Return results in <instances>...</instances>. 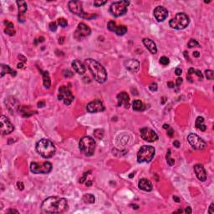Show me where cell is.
Segmentation results:
<instances>
[{
	"mask_svg": "<svg viewBox=\"0 0 214 214\" xmlns=\"http://www.w3.org/2000/svg\"><path fill=\"white\" fill-rule=\"evenodd\" d=\"M132 107H133V110H137V111L143 110L145 109V105L143 104V102L141 101H140V100H136V101H133Z\"/></svg>",
	"mask_w": 214,
	"mask_h": 214,
	"instance_id": "obj_31",
	"label": "cell"
},
{
	"mask_svg": "<svg viewBox=\"0 0 214 214\" xmlns=\"http://www.w3.org/2000/svg\"><path fill=\"white\" fill-rule=\"evenodd\" d=\"M173 134H174V130H173V129H172V128L169 127V130H167V135L170 136V137H172V136H173Z\"/></svg>",
	"mask_w": 214,
	"mask_h": 214,
	"instance_id": "obj_46",
	"label": "cell"
},
{
	"mask_svg": "<svg viewBox=\"0 0 214 214\" xmlns=\"http://www.w3.org/2000/svg\"><path fill=\"white\" fill-rule=\"evenodd\" d=\"M214 207V204H213V203H212V204L210 205L209 210H208V213H211V214L214 213V211H213V208H214V207Z\"/></svg>",
	"mask_w": 214,
	"mask_h": 214,
	"instance_id": "obj_47",
	"label": "cell"
},
{
	"mask_svg": "<svg viewBox=\"0 0 214 214\" xmlns=\"http://www.w3.org/2000/svg\"><path fill=\"white\" fill-rule=\"evenodd\" d=\"M173 146L176 147V148H179V147H180V142H179V141H174Z\"/></svg>",
	"mask_w": 214,
	"mask_h": 214,
	"instance_id": "obj_50",
	"label": "cell"
},
{
	"mask_svg": "<svg viewBox=\"0 0 214 214\" xmlns=\"http://www.w3.org/2000/svg\"><path fill=\"white\" fill-rule=\"evenodd\" d=\"M58 24L61 26V27L64 28V27H66V26L68 25V22H67V20L65 19H64V18H60V19H58Z\"/></svg>",
	"mask_w": 214,
	"mask_h": 214,
	"instance_id": "obj_36",
	"label": "cell"
},
{
	"mask_svg": "<svg viewBox=\"0 0 214 214\" xmlns=\"http://www.w3.org/2000/svg\"><path fill=\"white\" fill-rule=\"evenodd\" d=\"M184 213H193V210L191 209V207H187L185 209Z\"/></svg>",
	"mask_w": 214,
	"mask_h": 214,
	"instance_id": "obj_51",
	"label": "cell"
},
{
	"mask_svg": "<svg viewBox=\"0 0 214 214\" xmlns=\"http://www.w3.org/2000/svg\"><path fill=\"white\" fill-rule=\"evenodd\" d=\"M68 6H69V9L71 13L80 18L86 19H91L96 17V14L85 13L82 9L81 3L79 1H70L69 4H68Z\"/></svg>",
	"mask_w": 214,
	"mask_h": 214,
	"instance_id": "obj_6",
	"label": "cell"
},
{
	"mask_svg": "<svg viewBox=\"0 0 214 214\" xmlns=\"http://www.w3.org/2000/svg\"><path fill=\"white\" fill-rule=\"evenodd\" d=\"M36 151L44 158H50L55 155L56 148L54 143L49 139H41L36 144Z\"/></svg>",
	"mask_w": 214,
	"mask_h": 214,
	"instance_id": "obj_3",
	"label": "cell"
},
{
	"mask_svg": "<svg viewBox=\"0 0 214 214\" xmlns=\"http://www.w3.org/2000/svg\"><path fill=\"white\" fill-rule=\"evenodd\" d=\"M86 110L90 113H96V112H101L105 110V106L103 105L102 101L100 100H95V101L90 102L87 106Z\"/></svg>",
	"mask_w": 214,
	"mask_h": 214,
	"instance_id": "obj_15",
	"label": "cell"
},
{
	"mask_svg": "<svg viewBox=\"0 0 214 214\" xmlns=\"http://www.w3.org/2000/svg\"><path fill=\"white\" fill-rule=\"evenodd\" d=\"M182 80H182L181 78H177V79H176V85H177V86H180L181 84L182 83Z\"/></svg>",
	"mask_w": 214,
	"mask_h": 214,
	"instance_id": "obj_49",
	"label": "cell"
},
{
	"mask_svg": "<svg viewBox=\"0 0 214 214\" xmlns=\"http://www.w3.org/2000/svg\"><path fill=\"white\" fill-rule=\"evenodd\" d=\"M90 33H91V30L90 29V27L86 25L84 23H80L78 24L77 30L75 32L74 36L77 40H81L82 39L89 36Z\"/></svg>",
	"mask_w": 214,
	"mask_h": 214,
	"instance_id": "obj_13",
	"label": "cell"
},
{
	"mask_svg": "<svg viewBox=\"0 0 214 214\" xmlns=\"http://www.w3.org/2000/svg\"><path fill=\"white\" fill-rule=\"evenodd\" d=\"M188 53L187 52V51H184V55H185V58L187 59H189V57H188V55H187Z\"/></svg>",
	"mask_w": 214,
	"mask_h": 214,
	"instance_id": "obj_58",
	"label": "cell"
},
{
	"mask_svg": "<svg viewBox=\"0 0 214 214\" xmlns=\"http://www.w3.org/2000/svg\"><path fill=\"white\" fill-rule=\"evenodd\" d=\"M141 136L143 140L148 142H154L158 140V136L154 130L149 127H142L141 130Z\"/></svg>",
	"mask_w": 214,
	"mask_h": 214,
	"instance_id": "obj_12",
	"label": "cell"
},
{
	"mask_svg": "<svg viewBox=\"0 0 214 214\" xmlns=\"http://www.w3.org/2000/svg\"><path fill=\"white\" fill-rule=\"evenodd\" d=\"M118 100V106H121L124 105L126 109H128L130 107V97L128 96V94L126 92H121L117 95Z\"/></svg>",
	"mask_w": 214,
	"mask_h": 214,
	"instance_id": "obj_18",
	"label": "cell"
},
{
	"mask_svg": "<svg viewBox=\"0 0 214 214\" xmlns=\"http://www.w3.org/2000/svg\"><path fill=\"white\" fill-rule=\"evenodd\" d=\"M130 4L129 1H118V2H114L112 4L110 7V13L115 16V17H120L124 15L127 11V7Z\"/></svg>",
	"mask_w": 214,
	"mask_h": 214,
	"instance_id": "obj_8",
	"label": "cell"
},
{
	"mask_svg": "<svg viewBox=\"0 0 214 214\" xmlns=\"http://www.w3.org/2000/svg\"><path fill=\"white\" fill-rule=\"evenodd\" d=\"M18 4V9H19V22H24V18L23 17L24 14L27 11V4L25 1H17L16 2Z\"/></svg>",
	"mask_w": 214,
	"mask_h": 214,
	"instance_id": "obj_20",
	"label": "cell"
},
{
	"mask_svg": "<svg viewBox=\"0 0 214 214\" xmlns=\"http://www.w3.org/2000/svg\"><path fill=\"white\" fill-rule=\"evenodd\" d=\"M142 42L143 44H144V45L146 46V48L151 52V54H153V55L156 54L157 48H156V44L155 42H154L153 40H151V39L145 38L143 39Z\"/></svg>",
	"mask_w": 214,
	"mask_h": 214,
	"instance_id": "obj_23",
	"label": "cell"
},
{
	"mask_svg": "<svg viewBox=\"0 0 214 214\" xmlns=\"http://www.w3.org/2000/svg\"><path fill=\"white\" fill-rule=\"evenodd\" d=\"M206 78L207 80H213L214 79V72L211 70H207L205 71Z\"/></svg>",
	"mask_w": 214,
	"mask_h": 214,
	"instance_id": "obj_34",
	"label": "cell"
},
{
	"mask_svg": "<svg viewBox=\"0 0 214 214\" xmlns=\"http://www.w3.org/2000/svg\"><path fill=\"white\" fill-rule=\"evenodd\" d=\"M155 155V148L151 146H142L137 153V161L140 163L150 162Z\"/></svg>",
	"mask_w": 214,
	"mask_h": 214,
	"instance_id": "obj_7",
	"label": "cell"
},
{
	"mask_svg": "<svg viewBox=\"0 0 214 214\" xmlns=\"http://www.w3.org/2000/svg\"><path fill=\"white\" fill-rule=\"evenodd\" d=\"M5 25H6V28H5L4 32L7 34H9V36H13L15 34V30H14V25H13V23L9 21H4Z\"/></svg>",
	"mask_w": 214,
	"mask_h": 214,
	"instance_id": "obj_27",
	"label": "cell"
},
{
	"mask_svg": "<svg viewBox=\"0 0 214 214\" xmlns=\"http://www.w3.org/2000/svg\"><path fill=\"white\" fill-rule=\"evenodd\" d=\"M187 45L190 49H192V48H194V47H199L200 46V44H199V43L197 42L196 39H191L190 40L188 41L187 43Z\"/></svg>",
	"mask_w": 214,
	"mask_h": 214,
	"instance_id": "obj_33",
	"label": "cell"
},
{
	"mask_svg": "<svg viewBox=\"0 0 214 214\" xmlns=\"http://www.w3.org/2000/svg\"><path fill=\"white\" fill-rule=\"evenodd\" d=\"M94 134H95V136L96 138L102 139L104 136V131H103V130H96L94 131Z\"/></svg>",
	"mask_w": 214,
	"mask_h": 214,
	"instance_id": "obj_35",
	"label": "cell"
},
{
	"mask_svg": "<svg viewBox=\"0 0 214 214\" xmlns=\"http://www.w3.org/2000/svg\"><path fill=\"white\" fill-rule=\"evenodd\" d=\"M149 89H150V90L151 91H152V92H155V91H156L157 90V89H158V86H157V84L156 83H151V84H150V85H149Z\"/></svg>",
	"mask_w": 214,
	"mask_h": 214,
	"instance_id": "obj_38",
	"label": "cell"
},
{
	"mask_svg": "<svg viewBox=\"0 0 214 214\" xmlns=\"http://www.w3.org/2000/svg\"><path fill=\"white\" fill-rule=\"evenodd\" d=\"M82 200H83L84 203L92 204V203H95V201H96V197L92 194L88 193V194H84L83 197H82Z\"/></svg>",
	"mask_w": 214,
	"mask_h": 214,
	"instance_id": "obj_30",
	"label": "cell"
},
{
	"mask_svg": "<svg viewBox=\"0 0 214 214\" xmlns=\"http://www.w3.org/2000/svg\"><path fill=\"white\" fill-rule=\"evenodd\" d=\"M173 200H174L175 201H176V202H180L181 201L180 198H179V197H176V196H174V197H173Z\"/></svg>",
	"mask_w": 214,
	"mask_h": 214,
	"instance_id": "obj_55",
	"label": "cell"
},
{
	"mask_svg": "<svg viewBox=\"0 0 214 214\" xmlns=\"http://www.w3.org/2000/svg\"><path fill=\"white\" fill-rule=\"evenodd\" d=\"M64 37H61V38H59V44H62L64 41Z\"/></svg>",
	"mask_w": 214,
	"mask_h": 214,
	"instance_id": "obj_57",
	"label": "cell"
},
{
	"mask_svg": "<svg viewBox=\"0 0 214 214\" xmlns=\"http://www.w3.org/2000/svg\"><path fill=\"white\" fill-rule=\"evenodd\" d=\"M171 150L169 149L167 151V156H166V159H167V163L169 166H173L174 164H175V160L174 159H172V158H171Z\"/></svg>",
	"mask_w": 214,
	"mask_h": 214,
	"instance_id": "obj_32",
	"label": "cell"
},
{
	"mask_svg": "<svg viewBox=\"0 0 214 214\" xmlns=\"http://www.w3.org/2000/svg\"><path fill=\"white\" fill-rule=\"evenodd\" d=\"M63 74H64V77H72L73 76V72H71L70 70H64L63 71Z\"/></svg>",
	"mask_w": 214,
	"mask_h": 214,
	"instance_id": "obj_41",
	"label": "cell"
},
{
	"mask_svg": "<svg viewBox=\"0 0 214 214\" xmlns=\"http://www.w3.org/2000/svg\"><path fill=\"white\" fill-rule=\"evenodd\" d=\"M52 170V164L49 161L43 163L32 162L30 165V171L34 174H48Z\"/></svg>",
	"mask_w": 214,
	"mask_h": 214,
	"instance_id": "obj_9",
	"label": "cell"
},
{
	"mask_svg": "<svg viewBox=\"0 0 214 214\" xmlns=\"http://www.w3.org/2000/svg\"><path fill=\"white\" fill-rule=\"evenodd\" d=\"M133 176H135V173H131V175H130L129 176H130V177H132Z\"/></svg>",
	"mask_w": 214,
	"mask_h": 214,
	"instance_id": "obj_61",
	"label": "cell"
},
{
	"mask_svg": "<svg viewBox=\"0 0 214 214\" xmlns=\"http://www.w3.org/2000/svg\"><path fill=\"white\" fill-rule=\"evenodd\" d=\"M17 67L19 68V69H23V68H24V64L22 63V62H20V63H19V64H18Z\"/></svg>",
	"mask_w": 214,
	"mask_h": 214,
	"instance_id": "obj_56",
	"label": "cell"
},
{
	"mask_svg": "<svg viewBox=\"0 0 214 214\" xmlns=\"http://www.w3.org/2000/svg\"><path fill=\"white\" fill-rule=\"evenodd\" d=\"M14 130V126L10 122L8 118L4 116H1L0 117V131L3 135L10 134Z\"/></svg>",
	"mask_w": 214,
	"mask_h": 214,
	"instance_id": "obj_14",
	"label": "cell"
},
{
	"mask_svg": "<svg viewBox=\"0 0 214 214\" xmlns=\"http://www.w3.org/2000/svg\"><path fill=\"white\" fill-rule=\"evenodd\" d=\"M19 59H22V62H23V63H25L26 61H27V59H26V58L24 57V55H19Z\"/></svg>",
	"mask_w": 214,
	"mask_h": 214,
	"instance_id": "obj_48",
	"label": "cell"
},
{
	"mask_svg": "<svg viewBox=\"0 0 214 214\" xmlns=\"http://www.w3.org/2000/svg\"><path fill=\"white\" fill-rule=\"evenodd\" d=\"M17 187H18V189H19V190H20V191H23V190H24V184H23V182H22V181H18Z\"/></svg>",
	"mask_w": 214,
	"mask_h": 214,
	"instance_id": "obj_42",
	"label": "cell"
},
{
	"mask_svg": "<svg viewBox=\"0 0 214 214\" xmlns=\"http://www.w3.org/2000/svg\"><path fill=\"white\" fill-rule=\"evenodd\" d=\"M195 126L198 130H200L201 131H205L206 129H207V126L204 124V118L201 117V116H198L197 118L196 122H195Z\"/></svg>",
	"mask_w": 214,
	"mask_h": 214,
	"instance_id": "obj_28",
	"label": "cell"
},
{
	"mask_svg": "<svg viewBox=\"0 0 214 214\" xmlns=\"http://www.w3.org/2000/svg\"><path fill=\"white\" fill-rule=\"evenodd\" d=\"M184 211L183 210H181V209H179L178 211H177V213H183Z\"/></svg>",
	"mask_w": 214,
	"mask_h": 214,
	"instance_id": "obj_60",
	"label": "cell"
},
{
	"mask_svg": "<svg viewBox=\"0 0 214 214\" xmlns=\"http://www.w3.org/2000/svg\"><path fill=\"white\" fill-rule=\"evenodd\" d=\"M107 28L108 30H110L111 32H114L116 34L119 35V36H121V35H124L127 32V28L126 26L124 25H121L118 26L116 24V23L115 21H110L107 24Z\"/></svg>",
	"mask_w": 214,
	"mask_h": 214,
	"instance_id": "obj_16",
	"label": "cell"
},
{
	"mask_svg": "<svg viewBox=\"0 0 214 214\" xmlns=\"http://www.w3.org/2000/svg\"><path fill=\"white\" fill-rule=\"evenodd\" d=\"M194 74H196L199 78H201V80L203 78V76H202V74H201V70H194Z\"/></svg>",
	"mask_w": 214,
	"mask_h": 214,
	"instance_id": "obj_43",
	"label": "cell"
},
{
	"mask_svg": "<svg viewBox=\"0 0 214 214\" xmlns=\"http://www.w3.org/2000/svg\"><path fill=\"white\" fill-rule=\"evenodd\" d=\"M181 73H182V70H181V68H176V70H175V74L177 76H180L181 75Z\"/></svg>",
	"mask_w": 214,
	"mask_h": 214,
	"instance_id": "obj_44",
	"label": "cell"
},
{
	"mask_svg": "<svg viewBox=\"0 0 214 214\" xmlns=\"http://www.w3.org/2000/svg\"><path fill=\"white\" fill-rule=\"evenodd\" d=\"M5 74H10L12 76H16L17 72L12 70L9 65L6 64H1V77L4 76Z\"/></svg>",
	"mask_w": 214,
	"mask_h": 214,
	"instance_id": "obj_26",
	"label": "cell"
},
{
	"mask_svg": "<svg viewBox=\"0 0 214 214\" xmlns=\"http://www.w3.org/2000/svg\"><path fill=\"white\" fill-rule=\"evenodd\" d=\"M154 16L158 22L164 21L168 16V11L166 8H164L162 6H158L154 9Z\"/></svg>",
	"mask_w": 214,
	"mask_h": 214,
	"instance_id": "obj_17",
	"label": "cell"
},
{
	"mask_svg": "<svg viewBox=\"0 0 214 214\" xmlns=\"http://www.w3.org/2000/svg\"><path fill=\"white\" fill-rule=\"evenodd\" d=\"M194 172L196 173V176L198 178V180L201 181H205L207 180V172L205 168L201 164H196L194 166Z\"/></svg>",
	"mask_w": 214,
	"mask_h": 214,
	"instance_id": "obj_19",
	"label": "cell"
},
{
	"mask_svg": "<svg viewBox=\"0 0 214 214\" xmlns=\"http://www.w3.org/2000/svg\"><path fill=\"white\" fill-rule=\"evenodd\" d=\"M188 16L184 13H177L176 16L169 21V25L175 30H183L189 24Z\"/></svg>",
	"mask_w": 214,
	"mask_h": 214,
	"instance_id": "obj_5",
	"label": "cell"
},
{
	"mask_svg": "<svg viewBox=\"0 0 214 214\" xmlns=\"http://www.w3.org/2000/svg\"><path fill=\"white\" fill-rule=\"evenodd\" d=\"M72 67L74 68V70H76L79 75H84L85 73V66L84 65V64L82 62H80L79 59H75L73 62H72Z\"/></svg>",
	"mask_w": 214,
	"mask_h": 214,
	"instance_id": "obj_24",
	"label": "cell"
},
{
	"mask_svg": "<svg viewBox=\"0 0 214 214\" xmlns=\"http://www.w3.org/2000/svg\"><path fill=\"white\" fill-rule=\"evenodd\" d=\"M96 143L90 136H84L80 139L79 143L80 151L86 156H91L95 153Z\"/></svg>",
	"mask_w": 214,
	"mask_h": 214,
	"instance_id": "obj_4",
	"label": "cell"
},
{
	"mask_svg": "<svg viewBox=\"0 0 214 214\" xmlns=\"http://www.w3.org/2000/svg\"><path fill=\"white\" fill-rule=\"evenodd\" d=\"M37 105H38V107H39V108H43V107H44V105H45V102L44 101H39Z\"/></svg>",
	"mask_w": 214,
	"mask_h": 214,
	"instance_id": "obj_45",
	"label": "cell"
},
{
	"mask_svg": "<svg viewBox=\"0 0 214 214\" xmlns=\"http://www.w3.org/2000/svg\"><path fill=\"white\" fill-rule=\"evenodd\" d=\"M7 213H19V212H18L17 210H14V209L8 210V211H7Z\"/></svg>",
	"mask_w": 214,
	"mask_h": 214,
	"instance_id": "obj_53",
	"label": "cell"
},
{
	"mask_svg": "<svg viewBox=\"0 0 214 214\" xmlns=\"http://www.w3.org/2000/svg\"><path fill=\"white\" fill-rule=\"evenodd\" d=\"M163 128L164 129H166V130H168V129H169V125H167V124H164Z\"/></svg>",
	"mask_w": 214,
	"mask_h": 214,
	"instance_id": "obj_59",
	"label": "cell"
},
{
	"mask_svg": "<svg viewBox=\"0 0 214 214\" xmlns=\"http://www.w3.org/2000/svg\"><path fill=\"white\" fill-rule=\"evenodd\" d=\"M107 3V1H101V0H97V1H95L94 2V5L96 7H101L102 5L105 4Z\"/></svg>",
	"mask_w": 214,
	"mask_h": 214,
	"instance_id": "obj_39",
	"label": "cell"
},
{
	"mask_svg": "<svg viewBox=\"0 0 214 214\" xmlns=\"http://www.w3.org/2000/svg\"><path fill=\"white\" fill-rule=\"evenodd\" d=\"M187 141H188L189 144L195 150H203L207 146L205 141L200 136H198L196 134H193V133H190L188 135Z\"/></svg>",
	"mask_w": 214,
	"mask_h": 214,
	"instance_id": "obj_11",
	"label": "cell"
},
{
	"mask_svg": "<svg viewBox=\"0 0 214 214\" xmlns=\"http://www.w3.org/2000/svg\"><path fill=\"white\" fill-rule=\"evenodd\" d=\"M41 73H42L43 76V80H44V87L47 89H49L50 87L51 84V80H50V74L48 71H44L40 70Z\"/></svg>",
	"mask_w": 214,
	"mask_h": 214,
	"instance_id": "obj_29",
	"label": "cell"
},
{
	"mask_svg": "<svg viewBox=\"0 0 214 214\" xmlns=\"http://www.w3.org/2000/svg\"><path fill=\"white\" fill-rule=\"evenodd\" d=\"M170 63V59H168L167 57H166V56H162L161 59H160V64H162V65H167L168 64Z\"/></svg>",
	"mask_w": 214,
	"mask_h": 214,
	"instance_id": "obj_37",
	"label": "cell"
},
{
	"mask_svg": "<svg viewBox=\"0 0 214 214\" xmlns=\"http://www.w3.org/2000/svg\"><path fill=\"white\" fill-rule=\"evenodd\" d=\"M19 112L24 117H29L32 115H34V113H37V111L35 110H31L30 106H19Z\"/></svg>",
	"mask_w": 214,
	"mask_h": 214,
	"instance_id": "obj_25",
	"label": "cell"
},
{
	"mask_svg": "<svg viewBox=\"0 0 214 214\" xmlns=\"http://www.w3.org/2000/svg\"><path fill=\"white\" fill-rule=\"evenodd\" d=\"M49 27H50V30L52 32H55V31H56V30H57V24H56L55 22H51L50 24V25H49Z\"/></svg>",
	"mask_w": 214,
	"mask_h": 214,
	"instance_id": "obj_40",
	"label": "cell"
},
{
	"mask_svg": "<svg viewBox=\"0 0 214 214\" xmlns=\"http://www.w3.org/2000/svg\"><path fill=\"white\" fill-rule=\"evenodd\" d=\"M85 64L91 72L95 80L98 83H104L107 80V73L103 65L93 59H85Z\"/></svg>",
	"mask_w": 214,
	"mask_h": 214,
	"instance_id": "obj_2",
	"label": "cell"
},
{
	"mask_svg": "<svg viewBox=\"0 0 214 214\" xmlns=\"http://www.w3.org/2000/svg\"><path fill=\"white\" fill-rule=\"evenodd\" d=\"M167 86L169 88H174V87H175V84H174V83L172 82V81H169V82H167Z\"/></svg>",
	"mask_w": 214,
	"mask_h": 214,
	"instance_id": "obj_52",
	"label": "cell"
},
{
	"mask_svg": "<svg viewBox=\"0 0 214 214\" xmlns=\"http://www.w3.org/2000/svg\"><path fill=\"white\" fill-rule=\"evenodd\" d=\"M75 97L72 95L70 90L67 86H60L59 89V95H58V100L63 101L64 105H70L74 101Z\"/></svg>",
	"mask_w": 214,
	"mask_h": 214,
	"instance_id": "obj_10",
	"label": "cell"
},
{
	"mask_svg": "<svg viewBox=\"0 0 214 214\" xmlns=\"http://www.w3.org/2000/svg\"><path fill=\"white\" fill-rule=\"evenodd\" d=\"M193 56H194V57H197V58H198V57L200 56V53H199L198 51H195V52H193Z\"/></svg>",
	"mask_w": 214,
	"mask_h": 214,
	"instance_id": "obj_54",
	"label": "cell"
},
{
	"mask_svg": "<svg viewBox=\"0 0 214 214\" xmlns=\"http://www.w3.org/2000/svg\"><path fill=\"white\" fill-rule=\"evenodd\" d=\"M138 187L141 190L145 191V192H151L153 189V186H152V183L148 179L141 178L139 181Z\"/></svg>",
	"mask_w": 214,
	"mask_h": 214,
	"instance_id": "obj_22",
	"label": "cell"
},
{
	"mask_svg": "<svg viewBox=\"0 0 214 214\" xmlns=\"http://www.w3.org/2000/svg\"><path fill=\"white\" fill-rule=\"evenodd\" d=\"M41 209L46 213H62L68 209V201L63 197H50L43 201Z\"/></svg>",
	"mask_w": 214,
	"mask_h": 214,
	"instance_id": "obj_1",
	"label": "cell"
},
{
	"mask_svg": "<svg viewBox=\"0 0 214 214\" xmlns=\"http://www.w3.org/2000/svg\"><path fill=\"white\" fill-rule=\"evenodd\" d=\"M126 68L131 72H137L140 69V62L136 59H128L125 62Z\"/></svg>",
	"mask_w": 214,
	"mask_h": 214,
	"instance_id": "obj_21",
	"label": "cell"
}]
</instances>
